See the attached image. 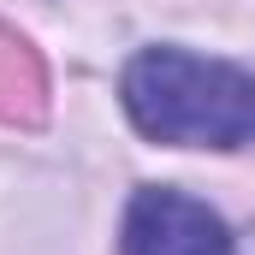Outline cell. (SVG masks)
Returning <instances> with one entry per match:
<instances>
[{
	"instance_id": "obj_3",
	"label": "cell",
	"mask_w": 255,
	"mask_h": 255,
	"mask_svg": "<svg viewBox=\"0 0 255 255\" xmlns=\"http://www.w3.org/2000/svg\"><path fill=\"white\" fill-rule=\"evenodd\" d=\"M24 101H30V107L42 101V65H36V54H30L24 36L0 30V113L18 119Z\"/></svg>"
},
{
	"instance_id": "obj_1",
	"label": "cell",
	"mask_w": 255,
	"mask_h": 255,
	"mask_svg": "<svg viewBox=\"0 0 255 255\" xmlns=\"http://www.w3.org/2000/svg\"><path fill=\"white\" fill-rule=\"evenodd\" d=\"M130 125L166 148H244L255 142V71L202 60L190 48H142L119 77Z\"/></svg>"
},
{
	"instance_id": "obj_2",
	"label": "cell",
	"mask_w": 255,
	"mask_h": 255,
	"mask_svg": "<svg viewBox=\"0 0 255 255\" xmlns=\"http://www.w3.org/2000/svg\"><path fill=\"white\" fill-rule=\"evenodd\" d=\"M119 255H232V232L208 202L142 184L119 226Z\"/></svg>"
}]
</instances>
